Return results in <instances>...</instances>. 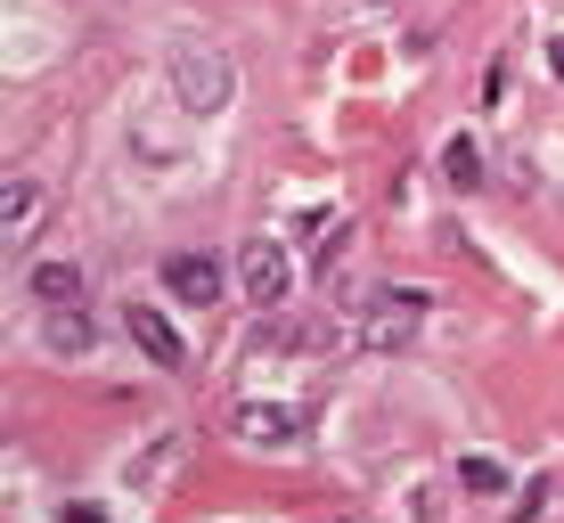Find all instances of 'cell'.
Masks as SVG:
<instances>
[{
    "mask_svg": "<svg viewBox=\"0 0 564 523\" xmlns=\"http://www.w3.org/2000/svg\"><path fill=\"white\" fill-rule=\"evenodd\" d=\"M42 344H50L57 360H74V352L90 360V344H99V327H90L83 312H50V336H42Z\"/></svg>",
    "mask_w": 564,
    "mask_h": 523,
    "instance_id": "obj_9",
    "label": "cell"
},
{
    "mask_svg": "<svg viewBox=\"0 0 564 523\" xmlns=\"http://www.w3.org/2000/svg\"><path fill=\"white\" fill-rule=\"evenodd\" d=\"M549 66H556V74H564V33H556V42H549Z\"/></svg>",
    "mask_w": 564,
    "mask_h": 523,
    "instance_id": "obj_13",
    "label": "cell"
},
{
    "mask_svg": "<svg viewBox=\"0 0 564 523\" xmlns=\"http://www.w3.org/2000/svg\"><path fill=\"white\" fill-rule=\"evenodd\" d=\"M238 286L262 303V312H279L286 286H295V254H286L279 238H246V246H238Z\"/></svg>",
    "mask_w": 564,
    "mask_h": 523,
    "instance_id": "obj_4",
    "label": "cell"
},
{
    "mask_svg": "<svg viewBox=\"0 0 564 523\" xmlns=\"http://www.w3.org/2000/svg\"><path fill=\"white\" fill-rule=\"evenodd\" d=\"M42 213H50V188H42V181H25V172H9V181H0V254H9V262L33 246Z\"/></svg>",
    "mask_w": 564,
    "mask_h": 523,
    "instance_id": "obj_5",
    "label": "cell"
},
{
    "mask_svg": "<svg viewBox=\"0 0 564 523\" xmlns=\"http://www.w3.org/2000/svg\"><path fill=\"white\" fill-rule=\"evenodd\" d=\"M442 172H451V188H475V181H482V156H475V140H451Z\"/></svg>",
    "mask_w": 564,
    "mask_h": 523,
    "instance_id": "obj_11",
    "label": "cell"
},
{
    "mask_svg": "<svg viewBox=\"0 0 564 523\" xmlns=\"http://www.w3.org/2000/svg\"><path fill=\"white\" fill-rule=\"evenodd\" d=\"M458 491H475V499H499V491H508V467H499L491 450H466V458H458Z\"/></svg>",
    "mask_w": 564,
    "mask_h": 523,
    "instance_id": "obj_10",
    "label": "cell"
},
{
    "mask_svg": "<svg viewBox=\"0 0 564 523\" xmlns=\"http://www.w3.org/2000/svg\"><path fill=\"white\" fill-rule=\"evenodd\" d=\"M229 90H238V74H229L221 50H205V42H181V50H172V99H181L188 115H221Z\"/></svg>",
    "mask_w": 564,
    "mask_h": 523,
    "instance_id": "obj_1",
    "label": "cell"
},
{
    "mask_svg": "<svg viewBox=\"0 0 564 523\" xmlns=\"http://www.w3.org/2000/svg\"><path fill=\"white\" fill-rule=\"evenodd\" d=\"M57 523H107V508H90V499H74V508H57Z\"/></svg>",
    "mask_w": 564,
    "mask_h": 523,
    "instance_id": "obj_12",
    "label": "cell"
},
{
    "mask_svg": "<svg viewBox=\"0 0 564 523\" xmlns=\"http://www.w3.org/2000/svg\"><path fill=\"white\" fill-rule=\"evenodd\" d=\"M123 336L140 344V352H148L155 368H188V344H181V327H172L164 312H155V303H131V312H123Z\"/></svg>",
    "mask_w": 564,
    "mask_h": 523,
    "instance_id": "obj_7",
    "label": "cell"
},
{
    "mask_svg": "<svg viewBox=\"0 0 564 523\" xmlns=\"http://www.w3.org/2000/svg\"><path fill=\"white\" fill-rule=\"evenodd\" d=\"M33 295H42L50 312H66V303L90 295V270L83 262H42V270H33Z\"/></svg>",
    "mask_w": 564,
    "mask_h": 523,
    "instance_id": "obj_8",
    "label": "cell"
},
{
    "mask_svg": "<svg viewBox=\"0 0 564 523\" xmlns=\"http://www.w3.org/2000/svg\"><path fill=\"white\" fill-rule=\"evenodd\" d=\"M311 434V417L295 410V401H229V442H246V450H295V442Z\"/></svg>",
    "mask_w": 564,
    "mask_h": 523,
    "instance_id": "obj_3",
    "label": "cell"
},
{
    "mask_svg": "<svg viewBox=\"0 0 564 523\" xmlns=\"http://www.w3.org/2000/svg\"><path fill=\"white\" fill-rule=\"evenodd\" d=\"M229 279H238V270H229L221 254H197V246L164 262V286H172V295H181V303H197V312H213V303L229 295Z\"/></svg>",
    "mask_w": 564,
    "mask_h": 523,
    "instance_id": "obj_6",
    "label": "cell"
},
{
    "mask_svg": "<svg viewBox=\"0 0 564 523\" xmlns=\"http://www.w3.org/2000/svg\"><path fill=\"white\" fill-rule=\"evenodd\" d=\"M417 327H425V295H417V286H393V295H377L360 312L352 344H360V352H410Z\"/></svg>",
    "mask_w": 564,
    "mask_h": 523,
    "instance_id": "obj_2",
    "label": "cell"
}]
</instances>
